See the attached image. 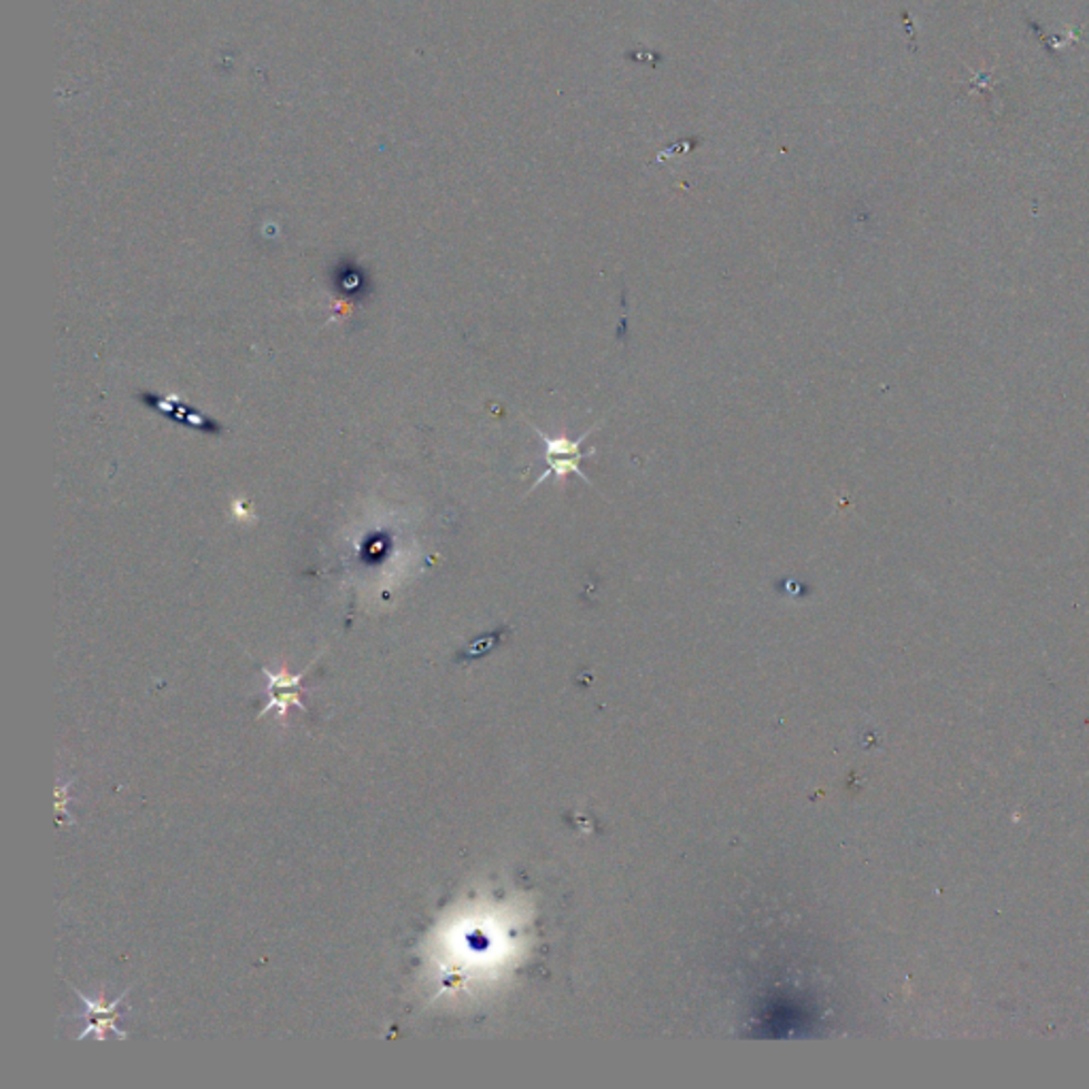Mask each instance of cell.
I'll return each instance as SVG.
<instances>
[{
	"label": "cell",
	"mask_w": 1089,
	"mask_h": 1089,
	"mask_svg": "<svg viewBox=\"0 0 1089 1089\" xmlns=\"http://www.w3.org/2000/svg\"><path fill=\"white\" fill-rule=\"evenodd\" d=\"M139 401L143 405L150 406L155 413L164 415L167 420L178 422L183 428L203 432V434H213V436H218V434L224 432V426L215 417L204 415L201 411H196L194 406L188 405L179 396H158L153 392H143L139 396Z\"/></svg>",
	"instance_id": "cell-4"
},
{
	"label": "cell",
	"mask_w": 1089,
	"mask_h": 1089,
	"mask_svg": "<svg viewBox=\"0 0 1089 1089\" xmlns=\"http://www.w3.org/2000/svg\"><path fill=\"white\" fill-rule=\"evenodd\" d=\"M128 991L130 989H127L122 996H118L113 1002H107L104 1000V994H99V998L92 1000V998H88L85 994H81L79 989H75V994L79 996V1000H81V1007H83V1011L77 1014L75 1019L85 1021V1026L79 1032L77 1040H83L85 1037H90V1035H94L97 1040H104L109 1032L115 1035V1037H120V1039H128L127 1032L118 1024L127 1015V1011H124V1000H127Z\"/></svg>",
	"instance_id": "cell-2"
},
{
	"label": "cell",
	"mask_w": 1089,
	"mask_h": 1089,
	"mask_svg": "<svg viewBox=\"0 0 1089 1089\" xmlns=\"http://www.w3.org/2000/svg\"><path fill=\"white\" fill-rule=\"evenodd\" d=\"M306 670L292 675L288 670V666H281V670H278V673H273L269 668H262V673L266 677V705H264V709L260 710L258 717H266L271 710H278L279 724H285L288 713H290L292 707L306 713L303 694L311 692L309 687H304L303 685Z\"/></svg>",
	"instance_id": "cell-3"
},
{
	"label": "cell",
	"mask_w": 1089,
	"mask_h": 1089,
	"mask_svg": "<svg viewBox=\"0 0 1089 1089\" xmlns=\"http://www.w3.org/2000/svg\"><path fill=\"white\" fill-rule=\"evenodd\" d=\"M334 288L345 301L364 299L371 292V279L357 264H339L334 271Z\"/></svg>",
	"instance_id": "cell-5"
},
{
	"label": "cell",
	"mask_w": 1089,
	"mask_h": 1089,
	"mask_svg": "<svg viewBox=\"0 0 1089 1089\" xmlns=\"http://www.w3.org/2000/svg\"><path fill=\"white\" fill-rule=\"evenodd\" d=\"M528 424H531V428H533L534 434H536V436H538V438L545 443V462H547V471H545V473H543V475H541V477L534 482V485L531 487V492H528V494H533L534 490H536L541 483L545 482V480L554 477V480H557V482H562L566 475H579L583 482L587 483L589 487H594V490H596L594 482L587 477V473H583L582 468V462L585 460V457L596 456V447H592L589 452H583L582 445L585 443V441H587V436H589L592 432L596 431L601 424H594V426H592L589 431L585 432V434H582L577 441H573L571 436H564V434H554V436H552V434L541 431V428H538L536 424H533L531 420H528Z\"/></svg>",
	"instance_id": "cell-1"
}]
</instances>
